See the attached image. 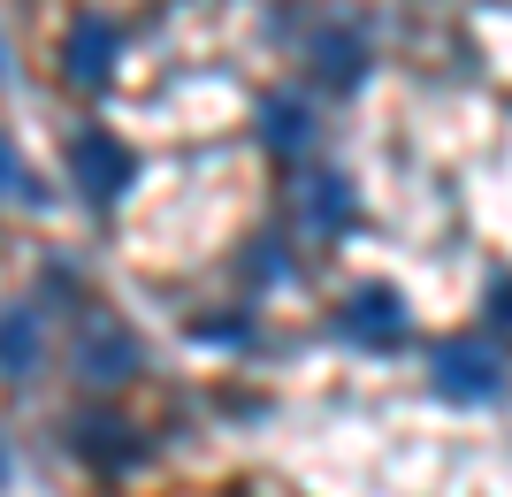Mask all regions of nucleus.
<instances>
[{
  "mask_svg": "<svg viewBox=\"0 0 512 497\" xmlns=\"http://www.w3.org/2000/svg\"><path fill=\"white\" fill-rule=\"evenodd\" d=\"M490 322H497V329H512V276H497V283H490Z\"/></svg>",
  "mask_w": 512,
  "mask_h": 497,
  "instance_id": "10",
  "label": "nucleus"
},
{
  "mask_svg": "<svg viewBox=\"0 0 512 497\" xmlns=\"http://www.w3.org/2000/svg\"><path fill=\"white\" fill-rule=\"evenodd\" d=\"M0 482H8V459H0Z\"/></svg>",
  "mask_w": 512,
  "mask_h": 497,
  "instance_id": "11",
  "label": "nucleus"
},
{
  "mask_svg": "<svg viewBox=\"0 0 512 497\" xmlns=\"http://www.w3.org/2000/svg\"><path fill=\"white\" fill-rule=\"evenodd\" d=\"M62 69L77 77V85H100L107 69H115V23L107 16H77L62 39Z\"/></svg>",
  "mask_w": 512,
  "mask_h": 497,
  "instance_id": "5",
  "label": "nucleus"
},
{
  "mask_svg": "<svg viewBox=\"0 0 512 497\" xmlns=\"http://www.w3.org/2000/svg\"><path fill=\"white\" fill-rule=\"evenodd\" d=\"M39 352H46L39 314H31V306H8V314H0V375H8V383L31 375V368H39Z\"/></svg>",
  "mask_w": 512,
  "mask_h": 497,
  "instance_id": "6",
  "label": "nucleus"
},
{
  "mask_svg": "<svg viewBox=\"0 0 512 497\" xmlns=\"http://www.w3.org/2000/svg\"><path fill=\"white\" fill-rule=\"evenodd\" d=\"M352 215V199H344V176H306V222L314 230H337Z\"/></svg>",
  "mask_w": 512,
  "mask_h": 497,
  "instance_id": "8",
  "label": "nucleus"
},
{
  "mask_svg": "<svg viewBox=\"0 0 512 497\" xmlns=\"http://www.w3.org/2000/svg\"><path fill=\"white\" fill-rule=\"evenodd\" d=\"M77 368H85V383H130V375H138V345H130V337L107 322V314H85Z\"/></svg>",
  "mask_w": 512,
  "mask_h": 497,
  "instance_id": "3",
  "label": "nucleus"
},
{
  "mask_svg": "<svg viewBox=\"0 0 512 497\" xmlns=\"http://www.w3.org/2000/svg\"><path fill=\"white\" fill-rule=\"evenodd\" d=\"M306 138H314V115H306V100H268V146H276V153H299Z\"/></svg>",
  "mask_w": 512,
  "mask_h": 497,
  "instance_id": "7",
  "label": "nucleus"
},
{
  "mask_svg": "<svg viewBox=\"0 0 512 497\" xmlns=\"http://www.w3.org/2000/svg\"><path fill=\"white\" fill-rule=\"evenodd\" d=\"M130 176H138V161H130V146H115L107 130H92V138H77V184H85V199H123Z\"/></svg>",
  "mask_w": 512,
  "mask_h": 497,
  "instance_id": "4",
  "label": "nucleus"
},
{
  "mask_svg": "<svg viewBox=\"0 0 512 497\" xmlns=\"http://www.w3.org/2000/svg\"><path fill=\"white\" fill-rule=\"evenodd\" d=\"M436 390L451 406H497L505 398V360L490 345H436Z\"/></svg>",
  "mask_w": 512,
  "mask_h": 497,
  "instance_id": "1",
  "label": "nucleus"
},
{
  "mask_svg": "<svg viewBox=\"0 0 512 497\" xmlns=\"http://www.w3.org/2000/svg\"><path fill=\"white\" fill-rule=\"evenodd\" d=\"M314 62H321V77H329V85H360V39H352V31H329V39L314 46Z\"/></svg>",
  "mask_w": 512,
  "mask_h": 497,
  "instance_id": "9",
  "label": "nucleus"
},
{
  "mask_svg": "<svg viewBox=\"0 0 512 497\" xmlns=\"http://www.w3.org/2000/svg\"><path fill=\"white\" fill-rule=\"evenodd\" d=\"M344 337L367 345V352H390L406 337V299H398L390 283H360V291L344 299Z\"/></svg>",
  "mask_w": 512,
  "mask_h": 497,
  "instance_id": "2",
  "label": "nucleus"
}]
</instances>
